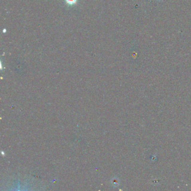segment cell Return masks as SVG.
I'll return each instance as SVG.
<instances>
[{
  "mask_svg": "<svg viewBox=\"0 0 191 191\" xmlns=\"http://www.w3.org/2000/svg\"><path fill=\"white\" fill-rule=\"evenodd\" d=\"M66 3L69 5L75 4L78 1V0H65Z\"/></svg>",
  "mask_w": 191,
  "mask_h": 191,
  "instance_id": "6da1fadb",
  "label": "cell"
}]
</instances>
